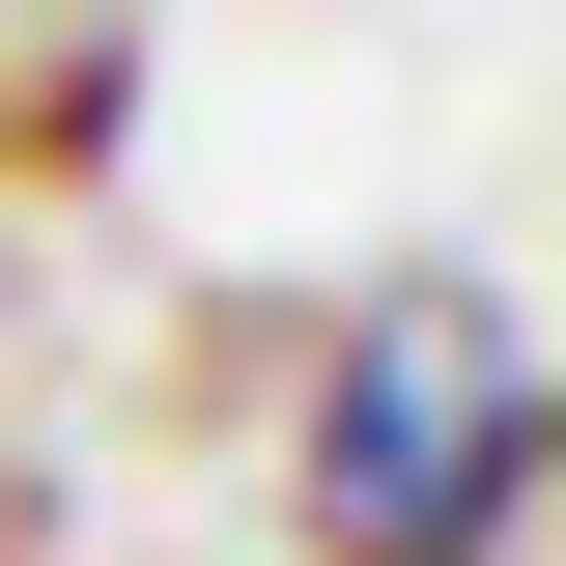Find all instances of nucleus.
<instances>
[{
    "label": "nucleus",
    "instance_id": "obj_1",
    "mask_svg": "<svg viewBox=\"0 0 566 566\" xmlns=\"http://www.w3.org/2000/svg\"><path fill=\"white\" fill-rule=\"evenodd\" d=\"M510 510H538V368H510L482 283H397L340 340V397H312V538L340 566H482Z\"/></svg>",
    "mask_w": 566,
    "mask_h": 566
},
{
    "label": "nucleus",
    "instance_id": "obj_2",
    "mask_svg": "<svg viewBox=\"0 0 566 566\" xmlns=\"http://www.w3.org/2000/svg\"><path fill=\"white\" fill-rule=\"evenodd\" d=\"M0 566H29V510H0Z\"/></svg>",
    "mask_w": 566,
    "mask_h": 566
}]
</instances>
